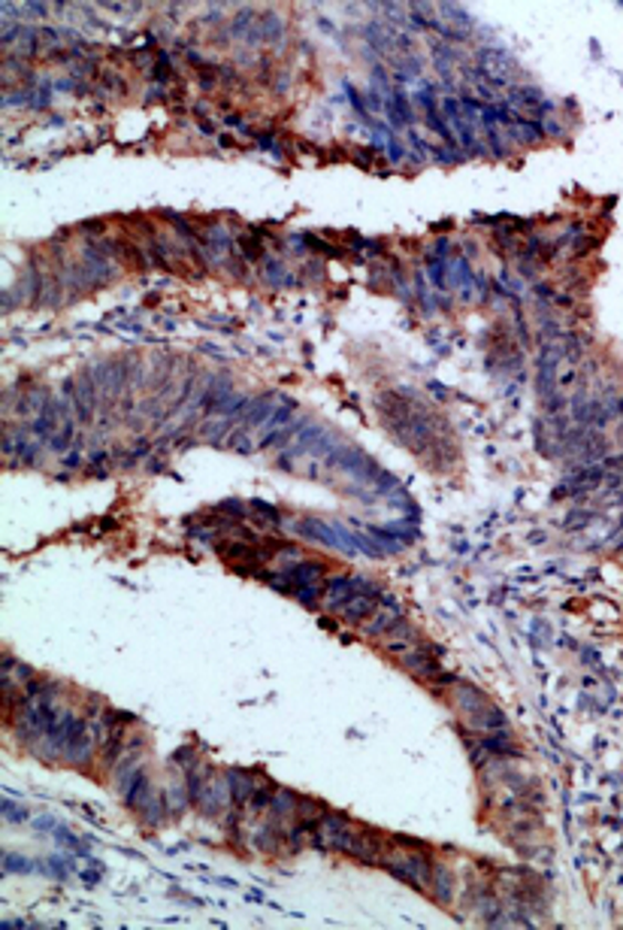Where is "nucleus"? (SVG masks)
Wrapping results in <instances>:
<instances>
[{"label": "nucleus", "instance_id": "f257e3e1", "mask_svg": "<svg viewBox=\"0 0 623 930\" xmlns=\"http://www.w3.org/2000/svg\"><path fill=\"white\" fill-rule=\"evenodd\" d=\"M454 706L464 712L476 731L490 734V731H502V727H506V715H502L481 691L473 689V685H457V682H454Z\"/></svg>", "mask_w": 623, "mask_h": 930}, {"label": "nucleus", "instance_id": "f03ea898", "mask_svg": "<svg viewBox=\"0 0 623 930\" xmlns=\"http://www.w3.org/2000/svg\"><path fill=\"white\" fill-rule=\"evenodd\" d=\"M382 867H385L387 874H394L397 879L412 885V888H418V891H433L436 867H433L427 855H418V851L408 849H387Z\"/></svg>", "mask_w": 623, "mask_h": 930}]
</instances>
